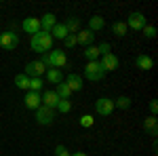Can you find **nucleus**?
<instances>
[{
	"instance_id": "26",
	"label": "nucleus",
	"mask_w": 158,
	"mask_h": 156,
	"mask_svg": "<svg viewBox=\"0 0 158 156\" xmlns=\"http://www.w3.org/2000/svg\"><path fill=\"white\" fill-rule=\"evenodd\" d=\"M42 78H30V84H27V91H34V93H42Z\"/></svg>"
},
{
	"instance_id": "16",
	"label": "nucleus",
	"mask_w": 158,
	"mask_h": 156,
	"mask_svg": "<svg viewBox=\"0 0 158 156\" xmlns=\"http://www.w3.org/2000/svg\"><path fill=\"white\" fill-rule=\"evenodd\" d=\"M135 68H139V70L148 72V70L154 68V59H152L150 55H137V57H135Z\"/></svg>"
},
{
	"instance_id": "34",
	"label": "nucleus",
	"mask_w": 158,
	"mask_h": 156,
	"mask_svg": "<svg viewBox=\"0 0 158 156\" xmlns=\"http://www.w3.org/2000/svg\"><path fill=\"white\" fill-rule=\"evenodd\" d=\"M150 112H152V116H156V112H158V101L156 99L150 101Z\"/></svg>"
},
{
	"instance_id": "24",
	"label": "nucleus",
	"mask_w": 158,
	"mask_h": 156,
	"mask_svg": "<svg viewBox=\"0 0 158 156\" xmlns=\"http://www.w3.org/2000/svg\"><path fill=\"white\" fill-rule=\"evenodd\" d=\"M112 32H114L118 38H122V36H127L129 27H127V23H124V21H114V23H112Z\"/></svg>"
},
{
	"instance_id": "32",
	"label": "nucleus",
	"mask_w": 158,
	"mask_h": 156,
	"mask_svg": "<svg viewBox=\"0 0 158 156\" xmlns=\"http://www.w3.org/2000/svg\"><path fill=\"white\" fill-rule=\"evenodd\" d=\"M72 154V152H70V150H68V148H65V145H55V156H70Z\"/></svg>"
},
{
	"instance_id": "19",
	"label": "nucleus",
	"mask_w": 158,
	"mask_h": 156,
	"mask_svg": "<svg viewBox=\"0 0 158 156\" xmlns=\"http://www.w3.org/2000/svg\"><path fill=\"white\" fill-rule=\"evenodd\" d=\"M103 25H106V19H103L101 15H93V17L89 19V27H86V30H91V32L95 34L99 30H103Z\"/></svg>"
},
{
	"instance_id": "20",
	"label": "nucleus",
	"mask_w": 158,
	"mask_h": 156,
	"mask_svg": "<svg viewBox=\"0 0 158 156\" xmlns=\"http://www.w3.org/2000/svg\"><path fill=\"white\" fill-rule=\"evenodd\" d=\"M63 25H65V30H68V34H78L80 32V19L78 17H68L65 21H63Z\"/></svg>"
},
{
	"instance_id": "12",
	"label": "nucleus",
	"mask_w": 158,
	"mask_h": 156,
	"mask_svg": "<svg viewBox=\"0 0 158 156\" xmlns=\"http://www.w3.org/2000/svg\"><path fill=\"white\" fill-rule=\"evenodd\" d=\"M63 82L70 86V91H82V86H85V80H82V76H78L76 72H72V74H68V78L63 80Z\"/></svg>"
},
{
	"instance_id": "23",
	"label": "nucleus",
	"mask_w": 158,
	"mask_h": 156,
	"mask_svg": "<svg viewBox=\"0 0 158 156\" xmlns=\"http://www.w3.org/2000/svg\"><path fill=\"white\" fill-rule=\"evenodd\" d=\"M55 93H57L59 99H70V97H72V91H70V86H68L65 82L57 84V86H55Z\"/></svg>"
},
{
	"instance_id": "4",
	"label": "nucleus",
	"mask_w": 158,
	"mask_h": 156,
	"mask_svg": "<svg viewBox=\"0 0 158 156\" xmlns=\"http://www.w3.org/2000/svg\"><path fill=\"white\" fill-rule=\"evenodd\" d=\"M55 118H57V110H51V108H47V106H40V108L36 110V122L42 124V127L53 124Z\"/></svg>"
},
{
	"instance_id": "3",
	"label": "nucleus",
	"mask_w": 158,
	"mask_h": 156,
	"mask_svg": "<svg viewBox=\"0 0 158 156\" xmlns=\"http://www.w3.org/2000/svg\"><path fill=\"white\" fill-rule=\"evenodd\" d=\"M103 76H106V70L101 68V63L97 61H89L85 65V78L86 80H91V82H99V80H103Z\"/></svg>"
},
{
	"instance_id": "8",
	"label": "nucleus",
	"mask_w": 158,
	"mask_h": 156,
	"mask_svg": "<svg viewBox=\"0 0 158 156\" xmlns=\"http://www.w3.org/2000/svg\"><path fill=\"white\" fill-rule=\"evenodd\" d=\"M47 72V65L42 63V61H27V65H25V76L27 78H42V74Z\"/></svg>"
},
{
	"instance_id": "13",
	"label": "nucleus",
	"mask_w": 158,
	"mask_h": 156,
	"mask_svg": "<svg viewBox=\"0 0 158 156\" xmlns=\"http://www.w3.org/2000/svg\"><path fill=\"white\" fill-rule=\"evenodd\" d=\"M21 27H23V32H27V34H38L42 27H40V19L38 17H27V19H23V23H21Z\"/></svg>"
},
{
	"instance_id": "33",
	"label": "nucleus",
	"mask_w": 158,
	"mask_h": 156,
	"mask_svg": "<svg viewBox=\"0 0 158 156\" xmlns=\"http://www.w3.org/2000/svg\"><path fill=\"white\" fill-rule=\"evenodd\" d=\"M97 48H99V53H101V55H108V53H112L108 42H101V44H97Z\"/></svg>"
},
{
	"instance_id": "9",
	"label": "nucleus",
	"mask_w": 158,
	"mask_h": 156,
	"mask_svg": "<svg viewBox=\"0 0 158 156\" xmlns=\"http://www.w3.org/2000/svg\"><path fill=\"white\" fill-rule=\"evenodd\" d=\"M101 68L106 70V72H114V70H118V65H120V59L114 55V53H108V55H101Z\"/></svg>"
},
{
	"instance_id": "18",
	"label": "nucleus",
	"mask_w": 158,
	"mask_h": 156,
	"mask_svg": "<svg viewBox=\"0 0 158 156\" xmlns=\"http://www.w3.org/2000/svg\"><path fill=\"white\" fill-rule=\"evenodd\" d=\"M44 76H47V80H49L51 84H57L63 82V74H61V70H55V68H47V72H44Z\"/></svg>"
},
{
	"instance_id": "28",
	"label": "nucleus",
	"mask_w": 158,
	"mask_h": 156,
	"mask_svg": "<svg viewBox=\"0 0 158 156\" xmlns=\"http://www.w3.org/2000/svg\"><path fill=\"white\" fill-rule=\"evenodd\" d=\"M57 112L59 114H68V112H72V101L70 99H59V103H57Z\"/></svg>"
},
{
	"instance_id": "15",
	"label": "nucleus",
	"mask_w": 158,
	"mask_h": 156,
	"mask_svg": "<svg viewBox=\"0 0 158 156\" xmlns=\"http://www.w3.org/2000/svg\"><path fill=\"white\" fill-rule=\"evenodd\" d=\"M93 40H95V34H93L91 30H80V32L76 34V44L89 47V44H93Z\"/></svg>"
},
{
	"instance_id": "11",
	"label": "nucleus",
	"mask_w": 158,
	"mask_h": 156,
	"mask_svg": "<svg viewBox=\"0 0 158 156\" xmlns=\"http://www.w3.org/2000/svg\"><path fill=\"white\" fill-rule=\"evenodd\" d=\"M40 101H42V106L55 110V108H57V103H59V97H57L55 91H42V93H40Z\"/></svg>"
},
{
	"instance_id": "6",
	"label": "nucleus",
	"mask_w": 158,
	"mask_h": 156,
	"mask_svg": "<svg viewBox=\"0 0 158 156\" xmlns=\"http://www.w3.org/2000/svg\"><path fill=\"white\" fill-rule=\"evenodd\" d=\"M17 44H19V36L13 30H6V32L0 34V47L4 48V51H15Z\"/></svg>"
},
{
	"instance_id": "31",
	"label": "nucleus",
	"mask_w": 158,
	"mask_h": 156,
	"mask_svg": "<svg viewBox=\"0 0 158 156\" xmlns=\"http://www.w3.org/2000/svg\"><path fill=\"white\" fill-rule=\"evenodd\" d=\"M63 44L68 48H72V47H76V34H68V36L63 38Z\"/></svg>"
},
{
	"instance_id": "29",
	"label": "nucleus",
	"mask_w": 158,
	"mask_h": 156,
	"mask_svg": "<svg viewBox=\"0 0 158 156\" xmlns=\"http://www.w3.org/2000/svg\"><path fill=\"white\" fill-rule=\"evenodd\" d=\"M93 124H95V116H91V114H82V116H80V127L91 129Z\"/></svg>"
},
{
	"instance_id": "30",
	"label": "nucleus",
	"mask_w": 158,
	"mask_h": 156,
	"mask_svg": "<svg viewBox=\"0 0 158 156\" xmlns=\"http://www.w3.org/2000/svg\"><path fill=\"white\" fill-rule=\"evenodd\" d=\"M141 32H143V36H146L148 40H152V38H156V27H154V25H150V23H148L146 27L141 30Z\"/></svg>"
},
{
	"instance_id": "27",
	"label": "nucleus",
	"mask_w": 158,
	"mask_h": 156,
	"mask_svg": "<svg viewBox=\"0 0 158 156\" xmlns=\"http://www.w3.org/2000/svg\"><path fill=\"white\" fill-rule=\"evenodd\" d=\"M27 84H30V78H27L25 74H17V76H15V86H17V89L27 91Z\"/></svg>"
},
{
	"instance_id": "14",
	"label": "nucleus",
	"mask_w": 158,
	"mask_h": 156,
	"mask_svg": "<svg viewBox=\"0 0 158 156\" xmlns=\"http://www.w3.org/2000/svg\"><path fill=\"white\" fill-rule=\"evenodd\" d=\"M40 19V27H42V32H51L55 23H57V17L53 15V13H44L42 17H38Z\"/></svg>"
},
{
	"instance_id": "1",
	"label": "nucleus",
	"mask_w": 158,
	"mask_h": 156,
	"mask_svg": "<svg viewBox=\"0 0 158 156\" xmlns=\"http://www.w3.org/2000/svg\"><path fill=\"white\" fill-rule=\"evenodd\" d=\"M30 47H32V51L34 53H42L44 55V51L49 53V51H53V36H51V32H38V34H34L32 36V40H30Z\"/></svg>"
},
{
	"instance_id": "25",
	"label": "nucleus",
	"mask_w": 158,
	"mask_h": 156,
	"mask_svg": "<svg viewBox=\"0 0 158 156\" xmlns=\"http://www.w3.org/2000/svg\"><path fill=\"white\" fill-rule=\"evenodd\" d=\"M114 108H120V110H129L131 108V97L127 95H120L114 99Z\"/></svg>"
},
{
	"instance_id": "7",
	"label": "nucleus",
	"mask_w": 158,
	"mask_h": 156,
	"mask_svg": "<svg viewBox=\"0 0 158 156\" xmlns=\"http://www.w3.org/2000/svg\"><path fill=\"white\" fill-rule=\"evenodd\" d=\"M114 110H116L114 108V99H110V97H99L95 101V112L99 116H112Z\"/></svg>"
},
{
	"instance_id": "5",
	"label": "nucleus",
	"mask_w": 158,
	"mask_h": 156,
	"mask_svg": "<svg viewBox=\"0 0 158 156\" xmlns=\"http://www.w3.org/2000/svg\"><path fill=\"white\" fill-rule=\"evenodd\" d=\"M124 23H127V27H129V30L141 32V30H143V27L148 25V21H146V15H143V13L133 11V13H129V19H127Z\"/></svg>"
},
{
	"instance_id": "10",
	"label": "nucleus",
	"mask_w": 158,
	"mask_h": 156,
	"mask_svg": "<svg viewBox=\"0 0 158 156\" xmlns=\"http://www.w3.org/2000/svg\"><path fill=\"white\" fill-rule=\"evenodd\" d=\"M23 103L27 110H34L36 112L40 106H42V101H40V93H34V91H27L23 97Z\"/></svg>"
},
{
	"instance_id": "2",
	"label": "nucleus",
	"mask_w": 158,
	"mask_h": 156,
	"mask_svg": "<svg viewBox=\"0 0 158 156\" xmlns=\"http://www.w3.org/2000/svg\"><path fill=\"white\" fill-rule=\"evenodd\" d=\"M40 61H42L47 68L63 70V68L68 65V55H65V51H49V53H44V57Z\"/></svg>"
},
{
	"instance_id": "35",
	"label": "nucleus",
	"mask_w": 158,
	"mask_h": 156,
	"mask_svg": "<svg viewBox=\"0 0 158 156\" xmlns=\"http://www.w3.org/2000/svg\"><path fill=\"white\" fill-rule=\"evenodd\" d=\"M70 156H89V154H86V152H72Z\"/></svg>"
},
{
	"instance_id": "21",
	"label": "nucleus",
	"mask_w": 158,
	"mask_h": 156,
	"mask_svg": "<svg viewBox=\"0 0 158 156\" xmlns=\"http://www.w3.org/2000/svg\"><path fill=\"white\" fill-rule=\"evenodd\" d=\"M51 36H53V40H63V38L68 36V30H65V25L63 23H55V27L51 30Z\"/></svg>"
},
{
	"instance_id": "22",
	"label": "nucleus",
	"mask_w": 158,
	"mask_h": 156,
	"mask_svg": "<svg viewBox=\"0 0 158 156\" xmlns=\"http://www.w3.org/2000/svg\"><path fill=\"white\" fill-rule=\"evenodd\" d=\"M82 53H85V57H86L89 61H97L99 57H101V53H99L97 44H89V47H86Z\"/></svg>"
},
{
	"instance_id": "17",
	"label": "nucleus",
	"mask_w": 158,
	"mask_h": 156,
	"mask_svg": "<svg viewBox=\"0 0 158 156\" xmlns=\"http://www.w3.org/2000/svg\"><path fill=\"white\" fill-rule=\"evenodd\" d=\"M143 131L150 133L152 137L158 135V120H156V116H148V118L143 120Z\"/></svg>"
}]
</instances>
